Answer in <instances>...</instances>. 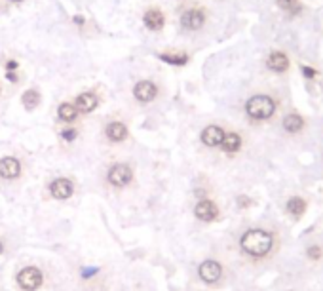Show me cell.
Listing matches in <instances>:
<instances>
[{"label":"cell","mask_w":323,"mask_h":291,"mask_svg":"<svg viewBox=\"0 0 323 291\" xmlns=\"http://www.w3.org/2000/svg\"><path fill=\"white\" fill-rule=\"evenodd\" d=\"M242 248L245 253H249L253 257H263L272 248V236L264 230H247L242 238Z\"/></svg>","instance_id":"1"},{"label":"cell","mask_w":323,"mask_h":291,"mask_svg":"<svg viewBox=\"0 0 323 291\" xmlns=\"http://www.w3.org/2000/svg\"><path fill=\"white\" fill-rule=\"evenodd\" d=\"M245 110L255 120H266V118H270V116L274 115L276 105H274L272 97H268V95H255V97H251L249 101H247Z\"/></svg>","instance_id":"2"},{"label":"cell","mask_w":323,"mask_h":291,"mask_svg":"<svg viewBox=\"0 0 323 291\" xmlns=\"http://www.w3.org/2000/svg\"><path fill=\"white\" fill-rule=\"evenodd\" d=\"M17 284L25 291H34L42 284V272L36 266H27L17 274Z\"/></svg>","instance_id":"3"},{"label":"cell","mask_w":323,"mask_h":291,"mask_svg":"<svg viewBox=\"0 0 323 291\" xmlns=\"http://www.w3.org/2000/svg\"><path fill=\"white\" fill-rule=\"evenodd\" d=\"M131 177H133V171L126 164H116L108 171V181L114 187H126L131 181Z\"/></svg>","instance_id":"4"},{"label":"cell","mask_w":323,"mask_h":291,"mask_svg":"<svg viewBox=\"0 0 323 291\" xmlns=\"http://www.w3.org/2000/svg\"><path fill=\"white\" fill-rule=\"evenodd\" d=\"M133 95H135V99H137V101L148 103V101H152L156 95H158V88H156L154 82L141 80V82H137V84H135Z\"/></svg>","instance_id":"5"},{"label":"cell","mask_w":323,"mask_h":291,"mask_svg":"<svg viewBox=\"0 0 323 291\" xmlns=\"http://www.w3.org/2000/svg\"><path fill=\"white\" fill-rule=\"evenodd\" d=\"M203 21H205V15H203V12L198 10V8H190V10H187V12L181 15V25L184 29H189V31L200 29L203 25Z\"/></svg>","instance_id":"6"},{"label":"cell","mask_w":323,"mask_h":291,"mask_svg":"<svg viewBox=\"0 0 323 291\" xmlns=\"http://www.w3.org/2000/svg\"><path fill=\"white\" fill-rule=\"evenodd\" d=\"M198 272H200V278H202L203 282H207V284H215L217 280L221 278L222 268L217 261H205V263L200 264Z\"/></svg>","instance_id":"7"},{"label":"cell","mask_w":323,"mask_h":291,"mask_svg":"<svg viewBox=\"0 0 323 291\" xmlns=\"http://www.w3.org/2000/svg\"><path fill=\"white\" fill-rule=\"evenodd\" d=\"M19 173H21V164L17 158L6 156V158L0 160V177H4V179H15Z\"/></svg>","instance_id":"8"},{"label":"cell","mask_w":323,"mask_h":291,"mask_svg":"<svg viewBox=\"0 0 323 291\" xmlns=\"http://www.w3.org/2000/svg\"><path fill=\"white\" fill-rule=\"evenodd\" d=\"M50 192H52V196L57 198V200H67L71 194H73V183L65 179V177H61V179H55L54 183L50 185Z\"/></svg>","instance_id":"9"},{"label":"cell","mask_w":323,"mask_h":291,"mask_svg":"<svg viewBox=\"0 0 323 291\" xmlns=\"http://www.w3.org/2000/svg\"><path fill=\"white\" fill-rule=\"evenodd\" d=\"M194 213H196V217L202 219V221H213V219L219 215V210H217V206L213 202L202 200V202H198Z\"/></svg>","instance_id":"10"},{"label":"cell","mask_w":323,"mask_h":291,"mask_svg":"<svg viewBox=\"0 0 323 291\" xmlns=\"http://www.w3.org/2000/svg\"><path fill=\"white\" fill-rule=\"evenodd\" d=\"M222 137H224V131H222L219 126H207V128L202 131V141H203V145H207V147H217V145H221Z\"/></svg>","instance_id":"11"},{"label":"cell","mask_w":323,"mask_h":291,"mask_svg":"<svg viewBox=\"0 0 323 291\" xmlns=\"http://www.w3.org/2000/svg\"><path fill=\"white\" fill-rule=\"evenodd\" d=\"M268 69H272L274 73H283L289 69V57L283 52H272L268 57Z\"/></svg>","instance_id":"12"},{"label":"cell","mask_w":323,"mask_h":291,"mask_svg":"<svg viewBox=\"0 0 323 291\" xmlns=\"http://www.w3.org/2000/svg\"><path fill=\"white\" fill-rule=\"evenodd\" d=\"M97 95L91 94V92H86V94H80L78 99H76V105L74 107L78 108L80 113H91L95 107H97Z\"/></svg>","instance_id":"13"},{"label":"cell","mask_w":323,"mask_h":291,"mask_svg":"<svg viewBox=\"0 0 323 291\" xmlns=\"http://www.w3.org/2000/svg\"><path fill=\"white\" fill-rule=\"evenodd\" d=\"M107 137L110 139V141H114V143L124 141V139L128 137V128H126V124L110 122L107 126Z\"/></svg>","instance_id":"14"},{"label":"cell","mask_w":323,"mask_h":291,"mask_svg":"<svg viewBox=\"0 0 323 291\" xmlns=\"http://www.w3.org/2000/svg\"><path fill=\"white\" fill-rule=\"evenodd\" d=\"M143 21H145V25L150 31H160L164 27V14H161L160 10H148L147 14H145V17H143Z\"/></svg>","instance_id":"15"},{"label":"cell","mask_w":323,"mask_h":291,"mask_svg":"<svg viewBox=\"0 0 323 291\" xmlns=\"http://www.w3.org/2000/svg\"><path fill=\"white\" fill-rule=\"evenodd\" d=\"M221 147L224 152H236V150H240V147H242V137L238 136V133H226V136L222 137Z\"/></svg>","instance_id":"16"},{"label":"cell","mask_w":323,"mask_h":291,"mask_svg":"<svg viewBox=\"0 0 323 291\" xmlns=\"http://www.w3.org/2000/svg\"><path fill=\"white\" fill-rule=\"evenodd\" d=\"M303 126H304V120L298 115H289V116H285V120H283V128L287 129L289 133L301 131Z\"/></svg>","instance_id":"17"},{"label":"cell","mask_w":323,"mask_h":291,"mask_svg":"<svg viewBox=\"0 0 323 291\" xmlns=\"http://www.w3.org/2000/svg\"><path fill=\"white\" fill-rule=\"evenodd\" d=\"M161 61L169 63V65H175V67H182L189 61V55L187 54H160L158 55Z\"/></svg>","instance_id":"18"},{"label":"cell","mask_w":323,"mask_h":291,"mask_svg":"<svg viewBox=\"0 0 323 291\" xmlns=\"http://www.w3.org/2000/svg\"><path fill=\"white\" fill-rule=\"evenodd\" d=\"M21 101H23V107L31 110V108L38 107V103H40V94H38L36 89H27V92L23 94V97H21Z\"/></svg>","instance_id":"19"},{"label":"cell","mask_w":323,"mask_h":291,"mask_svg":"<svg viewBox=\"0 0 323 291\" xmlns=\"http://www.w3.org/2000/svg\"><path fill=\"white\" fill-rule=\"evenodd\" d=\"M59 118L61 120H65V122H73L74 118H76V115H78V108L74 107V105H71V103H63V105H59Z\"/></svg>","instance_id":"20"},{"label":"cell","mask_w":323,"mask_h":291,"mask_svg":"<svg viewBox=\"0 0 323 291\" xmlns=\"http://www.w3.org/2000/svg\"><path fill=\"white\" fill-rule=\"evenodd\" d=\"M304 210H306V204H304L303 198L295 196L287 202V211H289L291 215H303Z\"/></svg>","instance_id":"21"},{"label":"cell","mask_w":323,"mask_h":291,"mask_svg":"<svg viewBox=\"0 0 323 291\" xmlns=\"http://www.w3.org/2000/svg\"><path fill=\"white\" fill-rule=\"evenodd\" d=\"M278 6L285 10L287 14L295 15L301 12V4H298V0H278Z\"/></svg>","instance_id":"22"},{"label":"cell","mask_w":323,"mask_h":291,"mask_svg":"<svg viewBox=\"0 0 323 291\" xmlns=\"http://www.w3.org/2000/svg\"><path fill=\"white\" fill-rule=\"evenodd\" d=\"M61 137L65 141H73L74 137H76V129H65V131H61Z\"/></svg>","instance_id":"23"},{"label":"cell","mask_w":323,"mask_h":291,"mask_svg":"<svg viewBox=\"0 0 323 291\" xmlns=\"http://www.w3.org/2000/svg\"><path fill=\"white\" fill-rule=\"evenodd\" d=\"M308 255L312 259H319V257H321V250H319L317 245H312V248L308 250Z\"/></svg>","instance_id":"24"},{"label":"cell","mask_w":323,"mask_h":291,"mask_svg":"<svg viewBox=\"0 0 323 291\" xmlns=\"http://www.w3.org/2000/svg\"><path fill=\"white\" fill-rule=\"evenodd\" d=\"M303 73H304V76H306V78H314V76H316V71H314V69H310V67H306V65L303 67Z\"/></svg>","instance_id":"25"},{"label":"cell","mask_w":323,"mask_h":291,"mask_svg":"<svg viewBox=\"0 0 323 291\" xmlns=\"http://www.w3.org/2000/svg\"><path fill=\"white\" fill-rule=\"evenodd\" d=\"M6 69H8V71H15V69H17V61H8Z\"/></svg>","instance_id":"26"},{"label":"cell","mask_w":323,"mask_h":291,"mask_svg":"<svg viewBox=\"0 0 323 291\" xmlns=\"http://www.w3.org/2000/svg\"><path fill=\"white\" fill-rule=\"evenodd\" d=\"M6 78H8L10 82H17V76H15L14 73H12V71H8V73H6Z\"/></svg>","instance_id":"27"},{"label":"cell","mask_w":323,"mask_h":291,"mask_svg":"<svg viewBox=\"0 0 323 291\" xmlns=\"http://www.w3.org/2000/svg\"><path fill=\"white\" fill-rule=\"evenodd\" d=\"M74 23L82 25V23H84V17H82V15H74Z\"/></svg>","instance_id":"28"},{"label":"cell","mask_w":323,"mask_h":291,"mask_svg":"<svg viewBox=\"0 0 323 291\" xmlns=\"http://www.w3.org/2000/svg\"><path fill=\"white\" fill-rule=\"evenodd\" d=\"M240 204H242V206H247V204H249V202H247L245 198H240Z\"/></svg>","instance_id":"29"},{"label":"cell","mask_w":323,"mask_h":291,"mask_svg":"<svg viewBox=\"0 0 323 291\" xmlns=\"http://www.w3.org/2000/svg\"><path fill=\"white\" fill-rule=\"evenodd\" d=\"M12 2H21V0H12Z\"/></svg>","instance_id":"30"},{"label":"cell","mask_w":323,"mask_h":291,"mask_svg":"<svg viewBox=\"0 0 323 291\" xmlns=\"http://www.w3.org/2000/svg\"><path fill=\"white\" fill-rule=\"evenodd\" d=\"M0 251H2V244H0Z\"/></svg>","instance_id":"31"}]
</instances>
